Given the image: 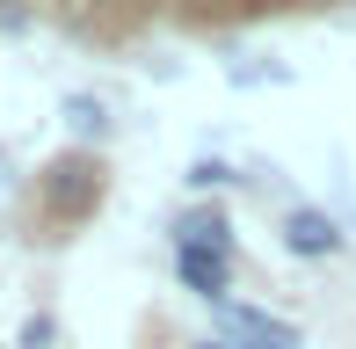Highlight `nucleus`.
Instances as JSON below:
<instances>
[{"label": "nucleus", "instance_id": "4", "mask_svg": "<svg viewBox=\"0 0 356 349\" xmlns=\"http://www.w3.org/2000/svg\"><path fill=\"white\" fill-rule=\"evenodd\" d=\"M175 277H182V291H197L204 306H225V291H233V255H211V247H175Z\"/></svg>", "mask_w": 356, "mask_h": 349}, {"label": "nucleus", "instance_id": "6", "mask_svg": "<svg viewBox=\"0 0 356 349\" xmlns=\"http://www.w3.org/2000/svg\"><path fill=\"white\" fill-rule=\"evenodd\" d=\"M66 124L80 138H109V109L95 102V95H66Z\"/></svg>", "mask_w": 356, "mask_h": 349}, {"label": "nucleus", "instance_id": "7", "mask_svg": "<svg viewBox=\"0 0 356 349\" xmlns=\"http://www.w3.org/2000/svg\"><path fill=\"white\" fill-rule=\"evenodd\" d=\"M182 182H189V189H225V182H233V168H225V161H197Z\"/></svg>", "mask_w": 356, "mask_h": 349}, {"label": "nucleus", "instance_id": "3", "mask_svg": "<svg viewBox=\"0 0 356 349\" xmlns=\"http://www.w3.org/2000/svg\"><path fill=\"white\" fill-rule=\"evenodd\" d=\"M284 247L298 262H334L342 255V226H334L327 211H313V204H291L284 211Z\"/></svg>", "mask_w": 356, "mask_h": 349}, {"label": "nucleus", "instance_id": "10", "mask_svg": "<svg viewBox=\"0 0 356 349\" xmlns=\"http://www.w3.org/2000/svg\"><path fill=\"white\" fill-rule=\"evenodd\" d=\"M313 8H327V0H313Z\"/></svg>", "mask_w": 356, "mask_h": 349}, {"label": "nucleus", "instance_id": "8", "mask_svg": "<svg viewBox=\"0 0 356 349\" xmlns=\"http://www.w3.org/2000/svg\"><path fill=\"white\" fill-rule=\"evenodd\" d=\"M51 335H58V327L44 320V313H37V320H22V349H51Z\"/></svg>", "mask_w": 356, "mask_h": 349}, {"label": "nucleus", "instance_id": "5", "mask_svg": "<svg viewBox=\"0 0 356 349\" xmlns=\"http://www.w3.org/2000/svg\"><path fill=\"white\" fill-rule=\"evenodd\" d=\"M175 247H211V255H233V218L218 204H189L175 218Z\"/></svg>", "mask_w": 356, "mask_h": 349}, {"label": "nucleus", "instance_id": "2", "mask_svg": "<svg viewBox=\"0 0 356 349\" xmlns=\"http://www.w3.org/2000/svg\"><path fill=\"white\" fill-rule=\"evenodd\" d=\"M218 327H225L233 349H298V327L277 320V313H262V306H233V298H225V306H218Z\"/></svg>", "mask_w": 356, "mask_h": 349}, {"label": "nucleus", "instance_id": "9", "mask_svg": "<svg viewBox=\"0 0 356 349\" xmlns=\"http://www.w3.org/2000/svg\"><path fill=\"white\" fill-rule=\"evenodd\" d=\"M197 349H233V342H225V335H204V342H197Z\"/></svg>", "mask_w": 356, "mask_h": 349}, {"label": "nucleus", "instance_id": "1", "mask_svg": "<svg viewBox=\"0 0 356 349\" xmlns=\"http://www.w3.org/2000/svg\"><path fill=\"white\" fill-rule=\"evenodd\" d=\"M102 197H109V174H102L95 153H58V161L37 174V204H44V218H58V226L95 218Z\"/></svg>", "mask_w": 356, "mask_h": 349}]
</instances>
